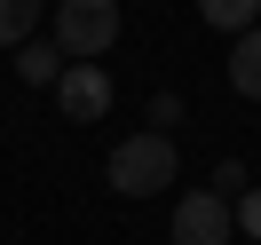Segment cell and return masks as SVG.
Segmentation results:
<instances>
[{
  "instance_id": "6da1fadb",
  "label": "cell",
  "mask_w": 261,
  "mask_h": 245,
  "mask_svg": "<svg viewBox=\"0 0 261 245\" xmlns=\"http://www.w3.org/2000/svg\"><path fill=\"white\" fill-rule=\"evenodd\" d=\"M174 174H182V158H174V143H166L159 127H143V134H127V143L103 158V182H111L119 198H150V190H174Z\"/></svg>"
},
{
  "instance_id": "7a4b0ae2",
  "label": "cell",
  "mask_w": 261,
  "mask_h": 245,
  "mask_svg": "<svg viewBox=\"0 0 261 245\" xmlns=\"http://www.w3.org/2000/svg\"><path fill=\"white\" fill-rule=\"evenodd\" d=\"M119 40V0H56V48L71 64H95Z\"/></svg>"
},
{
  "instance_id": "3957f363",
  "label": "cell",
  "mask_w": 261,
  "mask_h": 245,
  "mask_svg": "<svg viewBox=\"0 0 261 245\" xmlns=\"http://www.w3.org/2000/svg\"><path fill=\"white\" fill-rule=\"evenodd\" d=\"M238 237V213L222 190H182L174 198V245H229Z\"/></svg>"
},
{
  "instance_id": "277c9868",
  "label": "cell",
  "mask_w": 261,
  "mask_h": 245,
  "mask_svg": "<svg viewBox=\"0 0 261 245\" xmlns=\"http://www.w3.org/2000/svg\"><path fill=\"white\" fill-rule=\"evenodd\" d=\"M56 111H64L71 127H95V119L111 111V79H103V64H64V79H56Z\"/></svg>"
},
{
  "instance_id": "5b68a950",
  "label": "cell",
  "mask_w": 261,
  "mask_h": 245,
  "mask_svg": "<svg viewBox=\"0 0 261 245\" xmlns=\"http://www.w3.org/2000/svg\"><path fill=\"white\" fill-rule=\"evenodd\" d=\"M64 64H71V56L56 48V40H24V48H16V71H24V87H56V79H64Z\"/></svg>"
},
{
  "instance_id": "8992f818",
  "label": "cell",
  "mask_w": 261,
  "mask_h": 245,
  "mask_svg": "<svg viewBox=\"0 0 261 245\" xmlns=\"http://www.w3.org/2000/svg\"><path fill=\"white\" fill-rule=\"evenodd\" d=\"M229 87H238L245 103H261V24L238 32V48H229Z\"/></svg>"
},
{
  "instance_id": "52a82bcc",
  "label": "cell",
  "mask_w": 261,
  "mask_h": 245,
  "mask_svg": "<svg viewBox=\"0 0 261 245\" xmlns=\"http://www.w3.org/2000/svg\"><path fill=\"white\" fill-rule=\"evenodd\" d=\"M198 16H206L214 32H253V24H261V0H198Z\"/></svg>"
},
{
  "instance_id": "ba28073f",
  "label": "cell",
  "mask_w": 261,
  "mask_h": 245,
  "mask_svg": "<svg viewBox=\"0 0 261 245\" xmlns=\"http://www.w3.org/2000/svg\"><path fill=\"white\" fill-rule=\"evenodd\" d=\"M40 24V0H0V48H24Z\"/></svg>"
},
{
  "instance_id": "9c48e42d",
  "label": "cell",
  "mask_w": 261,
  "mask_h": 245,
  "mask_svg": "<svg viewBox=\"0 0 261 245\" xmlns=\"http://www.w3.org/2000/svg\"><path fill=\"white\" fill-rule=\"evenodd\" d=\"M214 190H222V198L238 190V198H245V166H238V158H222V166H214Z\"/></svg>"
},
{
  "instance_id": "30bf717a",
  "label": "cell",
  "mask_w": 261,
  "mask_h": 245,
  "mask_svg": "<svg viewBox=\"0 0 261 245\" xmlns=\"http://www.w3.org/2000/svg\"><path fill=\"white\" fill-rule=\"evenodd\" d=\"M238 229H245V237H261V190L238 198Z\"/></svg>"
}]
</instances>
